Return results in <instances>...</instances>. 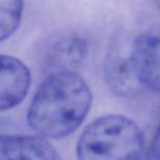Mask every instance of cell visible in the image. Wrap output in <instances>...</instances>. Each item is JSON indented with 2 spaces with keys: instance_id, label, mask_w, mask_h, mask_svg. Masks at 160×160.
I'll use <instances>...</instances> for the list:
<instances>
[{
  "instance_id": "obj_7",
  "label": "cell",
  "mask_w": 160,
  "mask_h": 160,
  "mask_svg": "<svg viewBox=\"0 0 160 160\" xmlns=\"http://www.w3.org/2000/svg\"><path fill=\"white\" fill-rule=\"evenodd\" d=\"M107 74L113 90L121 94H130L140 86L131 62L130 55L127 58L120 56L110 58L107 65Z\"/></svg>"
},
{
  "instance_id": "obj_1",
  "label": "cell",
  "mask_w": 160,
  "mask_h": 160,
  "mask_svg": "<svg viewBox=\"0 0 160 160\" xmlns=\"http://www.w3.org/2000/svg\"><path fill=\"white\" fill-rule=\"evenodd\" d=\"M92 101V95L88 84L76 72H52L31 101L28 122L42 137H67L83 122Z\"/></svg>"
},
{
  "instance_id": "obj_5",
  "label": "cell",
  "mask_w": 160,
  "mask_h": 160,
  "mask_svg": "<svg viewBox=\"0 0 160 160\" xmlns=\"http://www.w3.org/2000/svg\"><path fill=\"white\" fill-rule=\"evenodd\" d=\"M0 160H62L42 136L0 134Z\"/></svg>"
},
{
  "instance_id": "obj_3",
  "label": "cell",
  "mask_w": 160,
  "mask_h": 160,
  "mask_svg": "<svg viewBox=\"0 0 160 160\" xmlns=\"http://www.w3.org/2000/svg\"><path fill=\"white\" fill-rule=\"evenodd\" d=\"M129 55L140 86L160 94V26L141 33Z\"/></svg>"
},
{
  "instance_id": "obj_9",
  "label": "cell",
  "mask_w": 160,
  "mask_h": 160,
  "mask_svg": "<svg viewBox=\"0 0 160 160\" xmlns=\"http://www.w3.org/2000/svg\"><path fill=\"white\" fill-rule=\"evenodd\" d=\"M146 160H160V122L148 148Z\"/></svg>"
},
{
  "instance_id": "obj_6",
  "label": "cell",
  "mask_w": 160,
  "mask_h": 160,
  "mask_svg": "<svg viewBox=\"0 0 160 160\" xmlns=\"http://www.w3.org/2000/svg\"><path fill=\"white\" fill-rule=\"evenodd\" d=\"M89 53L88 42L77 34L59 39L50 51L49 63L55 72L72 71L80 66Z\"/></svg>"
},
{
  "instance_id": "obj_10",
  "label": "cell",
  "mask_w": 160,
  "mask_h": 160,
  "mask_svg": "<svg viewBox=\"0 0 160 160\" xmlns=\"http://www.w3.org/2000/svg\"><path fill=\"white\" fill-rule=\"evenodd\" d=\"M156 3H157L158 7H159V9H160V0H156Z\"/></svg>"
},
{
  "instance_id": "obj_4",
  "label": "cell",
  "mask_w": 160,
  "mask_h": 160,
  "mask_svg": "<svg viewBox=\"0 0 160 160\" xmlns=\"http://www.w3.org/2000/svg\"><path fill=\"white\" fill-rule=\"evenodd\" d=\"M30 84V72L20 59L0 55V111L12 109L21 104Z\"/></svg>"
},
{
  "instance_id": "obj_8",
  "label": "cell",
  "mask_w": 160,
  "mask_h": 160,
  "mask_svg": "<svg viewBox=\"0 0 160 160\" xmlns=\"http://www.w3.org/2000/svg\"><path fill=\"white\" fill-rule=\"evenodd\" d=\"M23 0H0V42L19 28L23 15Z\"/></svg>"
},
{
  "instance_id": "obj_2",
  "label": "cell",
  "mask_w": 160,
  "mask_h": 160,
  "mask_svg": "<svg viewBox=\"0 0 160 160\" xmlns=\"http://www.w3.org/2000/svg\"><path fill=\"white\" fill-rule=\"evenodd\" d=\"M144 137L131 119L106 115L91 122L76 145L77 160H141Z\"/></svg>"
}]
</instances>
